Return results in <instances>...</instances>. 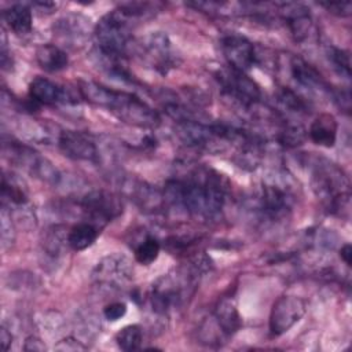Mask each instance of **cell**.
Segmentation results:
<instances>
[{
  "label": "cell",
  "mask_w": 352,
  "mask_h": 352,
  "mask_svg": "<svg viewBox=\"0 0 352 352\" xmlns=\"http://www.w3.org/2000/svg\"><path fill=\"white\" fill-rule=\"evenodd\" d=\"M164 199L173 208L208 217L221 210L226 199V184L221 175L212 169L195 170L187 180L168 182Z\"/></svg>",
  "instance_id": "6da1fadb"
},
{
  "label": "cell",
  "mask_w": 352,
  "mask_h": 352,
  "mask_svg": "<svg viewBox=\"0 0 352 352\" xmlns=\"http://www.w3.org/2000/svg\"><path fill=\"white\" fill-rule=\"evenodd\" d=\"M80 94L89 103L104 107L125 124L139 128H155L160 116L146 102L125 91H116L95 81H80Z\"/></svg>",
  "instance_id": "7a4b0ae2"
},
{
  "label": "cell",
  "mask_w": 352,
  "mask_h": 352,
  "mask_svg": "<svg viewBox=\"0 0 352 352\" xmlns=\"http://www.w3.org/2000/svg\"><path fill=\"white\" fill-rule=\"evenodd\" d=\"M311 186L322 206L334 214L348 208L351 198V183L346 173L334 162L316 158L311 170Z\"/></svg>",
  "instance_id": "3957f363"
},
{
  "label": "cell",
  "mask_w": 352,
  "mask_h": 352,
  "mask_svg": "<svg viewBox=\"0 0 352 352\" xmlns=\"http://www.w3.org/2000/svg\"><path fill=\"white\" fill-rule=\"evenodd\" d=\"M131 16L121 8L106 14L95 26L96 54L106 58L125 56L131 41Z\"/></svg>",
  "instance_id": "277c9868"
},
{
  "label": "cell",
  "mask_w": 352,
  "mask_h": 352,
  "mask_svg": "<svg viewBox=\"0 0 352 352\" xmlns=\"http://www.w3.org/2000/svg\"><path fill=\"white\" fill-rule=\"evenodd\" d=\"M296 201L294 190L286 177L274 176L263 180L257 206L261 216L268 220H280L292 210Z\"/></svg>",
  "instance_id": "5b68a950"
},
{
  "label": "cell",
  "mask_w": 352,
  "mask_h": 352,
  "mask_svg": "<svg viewBox=\"0 0 352 352\" xmlns=\"http://www.w3.org/2000/svg\"><path fill=\"white\" fill-rule=\"evenodd\" d=\"M3 151L11 162L16 164L18 166L29 172L32 176H36L52 184H56L59 182L60 175L58 169L45 157H43L32 147L15 140H4Z\"/></svg>",
  "instance_id": "8992f818"
},
{
  "label": "cell",
  "mask_w": 352,
  "mask_h": 352,
  "mask_svg": "<svg viewBox=\"0 0 352 352\" xmlns=\"http://www.w3.org/2000/svg\"><path fill=\"white\" fill-rule=\"evenodd\" d=\"M80 206L89 223L96 226L99 230L122 213L121 199L113 192L104 190L89 191L81 198Z\"/></svg>",
  "instance_id": "52a82bcc"
},
{
  "label": "cell",
  "mask_w": 352,
  "mask_h": 352,
  "mask_svg": "<svg viewBox=\"0 0 352 352\" xmlns=\"http://www.w3.org/2000/svg\"><path fill=\"white\" fill-rule=\"evenodd\" d=\"M307 304L297 296H280L272 304L270 312V331L272 336H282L289 331L305 315Z\"/></svg>",
  "instance_id": "ba28073f"
},
{
  "label": "cell",
  "mask_w": 352,
  "mask_h": 352,
  "mask_svg": "<svg viewBox=\"0 0 352 352\" xmlns=\"http://www.w3.org/2000/svg\"><path fill=\"white\" fill-rule=\"evenodd\" d=\"M133 275V268L128 257L120 253H113L103 257L94 268L92 276L98 285L121 289L124 287Z\"/></svg>",
  "instance_id": "9c48e42d"
},
{
  "label": "cell",
  "mask_w": 352,
  "mask_h": 352,
  "mask_svg": "<svg viewBox=\"0 0 352 352\" xmlns=\"http://www.w3.org/2000/svg\"><path fill=\"white\" fill-rule=\"evenodd\" d=\"M217 80L223 91L243 106H254L260 100L261 92L258 85L245 72L228 67L217 73Z\"/></svg>",
  "instance_id": "30bf717a"
},
{
  "label": "cell",
  "mask_w": 352,
  "mask_h": 352,
  "mask_svg": "<svg viewBox=\"0 0 352 352\" xmlns=\"http://www.w3.org/2000/svg\"><path fill=\"white\" fill-rule=\"evenodd\" d=\"M59 150L70 160L96 162L99 158L95 142L78 131H62L58 138Z\"/></svg>",
  "instance_id": "8fae6325"
},
{
  "label": "cell",
  "mask_w": 352,
  "mask_h": 352,
  "mask_svg": "<svg viewBox=\"0 0 352 352\" xmlns=\"http://www.w3.org/2000/svg\"><path fill=\"white\" fill-rule=\"evenodd\" d=\"M223 55L230 67L246 72L256 60V51L252 41L239 34H230L221 40Z\"/></svg>",
  "instance_id": "7c38bea8"
},
{
  "label": "cell",
  "mask_w": 352,
  "mask_h": 352,
  "mask_svg": "<svg viewBox=\"0 0 352 352\" xmlns=\"http://www.w3.org/2000/svg\"><path fill=\"white\" fill-rule=\"evenodd\" d=\"M278 11L283 21L287 23L290 34L294 41L304 43L314 34V21L309 10L302 4L282 3L278 4Z\"/></svg>",
  "instance_id": "4fadbf2b"
},
{
  "label": "cell",
  "mask_w": 352,
  "mask_h": 352,
  "mask_svg": "<svg viewBox=\"0 0 352 352\" xmlns=\"http://www.w3.org/2000/svg\"><path fill=\"white\" fill-rule=\"evenodd\" d=\"M184 287L180 283L179 276L166 275L162 276L151 290V307L157 314H165L170 308L180 304L183 300Z\"/></svg>",
  "instance_id": "5bb4252c"
},
{
  "label": "cell",
  "mask_w": 352,
  "mask_h": 352,
  "mask_svg": "<svg viewBox=\"0 0 352 352\" xmlns=\"http://www.w3.org/2000/svg\"><path fill=\"white\" fill-rule=\"evenodd\" d=\"M81 15H66L54 25V36L67 47H80L89 36V25Z\"/></svg>",
  "instance_id": "9a60e30c"
},
{
  "label": "cell",
  "mask_w": 352,
  "mask_h": 352,
  "mask_svg": "<svg viewBox=\"0 0 352 352\" xmlns=\"http://www.w3.org/2000/svg\"><path fill=\"white\" fill-rule=\"evenodd\" d=\"M143 48L153 62L154 67L162 74L168 73L175 66V56L170 48V41L166 34L155 32L151 33L143 43Z\"/></svg>",
  "instance_id": "2e32d148"
},
{
  "label": "cell",
  "mask_w": 352,
  "mask_h": 352,
  "mask_svg": "<svg viewBox=\"0 0 352 352\" xmlns=\"http://www.w3.org/2000/svg\"><path fill=\"white\" fill-rule=\"evenodd\" d=\"M337 131L338 124L336 117L330 113H320L311 122L308 133L315 144L330 148L337 140Z\"/></svg>",
  "instance_id": "e0dca14e"
},
{
  "label": "cell",
  "mask_w": 352,
  "mask_h": 352,
  "mask_svg": "<svg viewBox=\"0 0 352 352\" xmlns=\"http://www.w3.org/2000/svg\"><path fill=\"white\" fill-rule=\"evenodd\" d=\"M290 73L297 84L307 89H329L327 82L322 77V74L302 58L293 56L290 60Z\"/></svg>",
  "instance_id": "ac0fdd59"
},
{
  "label": "cell",
  "mask_w": 352,
  "mask_h": 352,
  "mask_svg": "<svg viewBox=\"0 0 352 352\" xmlns=\"http://www.w3.org/2000/svg\"><path fill=\"white\" fill-rule=\"evenodd\" d=\"M29 98L38 104H55L65 99V91L45 77H34L29 84Z\"/></svg>",
  "instance_id": "d6986e66"
},
{
  "label": "cell",
  "mask_w": 352,
  "mask_h": 352,
  "mask_svg": "<svg viewBox=\"0 0 352 352\" xmlns=\"http://www.w3.org/2000/svg\"><path fill=\"white\" fill-rule=\"evenodd\" d=\"M214 319H216L217 327L226 336H231L236 333L242 324L241 315L232 298H223L219 301L214 309Z\"/></svg>",
  "instance_id": "ffe728a7"
},
{
  "label": "cell",
  "mask_w": 352,
  "mask_h": 352,
  "mask_svg": "<svg viewBox=\"0 0 352 352\" xmlns=\"http://www.w3.org/2000/svg\"><path fill=\"white\" fill-rule=\"evenodd\" d=\"M36 59L40 67L45 72L55 73L67 67L69 56L56 44H43L36 51Z\"/></svg>",
  "instance_id": "44dd1931"
},
{
  "label": "cell",
  "mask_w": 352,
  "mask_h": 352,
  "mask_svg": "<svg viewBox=\"0 0 352 352\" xmlns=\"http://www.w3.org/2000/svg\"><path fill=\"white\" fill-rule=\"evenodd\" d=\"M3 18L15 34H26L32 30V10L25 4H14L3 11Z\"/></svg>",
  "instance_id": "7402d4cb"
},
{
  "label": "cell",
  "mask_w": 352,
  "mask_h": 352,
  "mask_svg": "<svg viewBox=\"0 0 352 352\" xmlns=\"http://www.w3.org/2000/svg\"><path fill=\"white\" fill-rule=\"evenodd\" d=\"M99 228L89 221H81L74 224L67 232V245L76 250H84L89 248L98 238Z\"/></svg>",
  "instance_id": "603a6c76"
},
{
  "label": "cell",
  "mask_w": 352,
  "mask_h": 352,
  "mask_svg": "<svg viewBox=\"0 0 352 352\" xmlns=\"http://www.w3.org/2000/svg\"><path fill=\"white\" fill-rule=\"evenodd\" d=\"M1 198L10 205L25 206L29 202L28 188L15 175H3L1 177Z\"/></svg>",
  "instance_id": "cb8c5ba5"
},
{
  "label": "cell",
  "mask_w": 352,
  "mask_h": 352,
  "mask_svg": "<svg viewBox=\"0 0 352 352\" xmlns=\"http://www.w3.org/2000/svg\"><path fill=\"white\" fill-rule=\"evenodd\" d=\"M143 341V333L142 327L139 324H128L118 330L116 334V342L120 349L131 352L138 351L142 346Z\"/></svg>",
  "instance_id": "d4e9b609"
},
{
  "label": "cell",
  "mask_w": 352,
  "mask_h": 352,
  "mask_svg": "<svg viewBox=\"0 0 352 352\" xmlns=\"http://www.w3.org/2000/svg\"><path fill=\"white\" fill-rule=\"evenodd\" d=\"M160 250V242L153 236H147L135 248V260L142 265H150L157 260Z\"/></svg>",
  "instance_id": "484cf974"
},
{
  "label": "cell",
  "mask_w": 352,
  "mask_h": 352,
  "mask_svg": "<svg viewBox=\"0 0 352 352\" xmlns=\"http://www.w3.org/2000/svg\"><path fill=\"white\" fill-rule=\"evenodd\" d=\"M278 100L285 109H287V111L298 114L308 111V103L290 88H282L278 94Z\"/></svg>",
  "instance_id": "4316f807"
},
{
  "label": "cell",
  "mask_w": 352,
  "mask_h": 352,
  "mask_svg": "<svg viewBox=\"0 0 352 352\" xmlns=\"http://www.w3.org/2000/svg\"><path fill=\"white\" fill-rule=\"evenodd\" d=\"M329 59L333 63V67L345 78L351 77V58L349 52L337 47L329 48Z\"/></svg>",
  "instance_id": "83f0119b"
},
{
  "label": "cell",
  "mask_w": 352,
  "mask_h": 352,
  "mask_svg": "<svg viewBox=\"0 0 352 352\" xmlns=\"http://www.w3.org/2000/svg\"><path fill=\"white\" fill-rule=\"evenodd\" d=\"M305 133L300 125H285L279 135L278 142L286 147H296L304 142Z\"/></svg>",
  "instance_id": "f1b7e54d"
},
{
  "label": "cell",
  "mask_w": 352,
  "mask_h": 352,
  "mask_svg": "<svg viewBox=\"0 0 352 352\" xmlns=\"http://www.w3.org/2000/svg\"><path fill=\"white\" fill-rule=\"evenodd\" d=\"M319 6L323 7L326 11H329L330 14H334L341 18L349 16L352 12L351 1H326V3H319Z\"/></svg>",
  "instance_id": "f546056e"
},
{
  "label": "cell",
  "mask_w": 352,
  "mask_h": 352,
  "mask_svg": "<svg viewBox=\"0 0 352 352\" xmlns=\"http://www.w3.org/2000/svg\"><path fill=\"white\" fill-rule=\"evenodd\" d=\"M125 314H126V305L120 301L110 302L103 308V316L110 322H116L121 319Z\"/></svg>",
  "instance_id": "4dcf8cb0"
},
{
  "label": "cell",
  "mask_w": 352,
  "mask_h": 352,
  "mask_svg": "<svg viewBox=\"0 0 352 352\" xmlns=\"http://www.w3.org/2000/svg\"><path fill=\"white\" fill-rule=\"evenodd\" d=\"M334 100L337 102V104L345 110V111H349L351 109V95H349V91L345 89V91H338L334 94Z\"/></svg>",
  "instance_id": "1f68e13d"
},
{
  "label": "cell",
  "mask_w": 352,
  "mask_h": 352,
  "mask_svg": "<svg viewBox=\"0 0 352 352\" xmlns=\"http://www.w3.org/2000/svg\"><path fill=\"white\" fill-rule=\"evenodd\" d=\"M26 351H44L45 349V345L44 342L37 338V337H29L26 338L25 341V346H23Z\"/></svg>",
  "instance_id": "d6a6232c"
},
{
  "label": "cell",
  "mask_w": 352,
  "mask_h": 352,
  "mask_svg": "<svg viewBox=\"0 0 352 352\" xmlns=\"http://www.w3.org/2000/svg\"><path fill=\"white\" fill-rule=\"evenodd\" d=\"M11 342H12V336H11V333H10L6 327H1V330H0V344H1V349H3V351H7V349L10 348V345H11Z\"/></svg>",
  "instance_id": "836d02e7"
},
{
  "label": "cell",
  "mask_w": 352,
  "mask_h": 352,
  "mask_svg": "<svg viewBox=\"0 0 352 352\" xmlns=\"http://www.w3.org/2000/svg\"><path fill=\"white\" fill-rule=\"evenodd\" d=\"M340 256H341V258L344 260V263H345L348 267H351V263H352V248H351L349 243H345V245L341 246V249H340Z\"/></svg>",
  "instance_id": "e575fe53"
}]
</instances>
